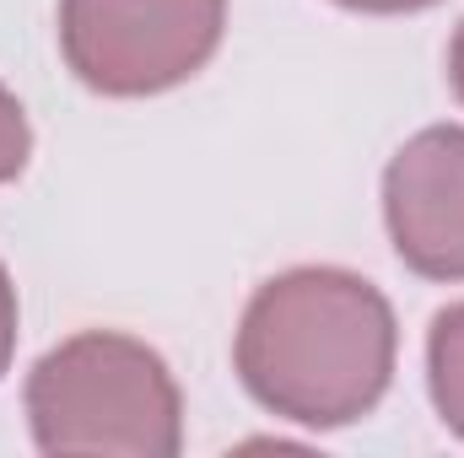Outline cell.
I'll list each match as a JSON object with an SVG mask.
<instances>
[{"mask_svg":"<svg viewBox=\"0 0 464 458\" xmlns=\"http://www.w3.org/2000/svg\"><path fill=\"white\" fill-rule=\"evenodd\" d=\"M394 350V308L372 281L335 264H303L248 297L232 361L270 415L335 432L378 410Z\"/></svg>","mask_w":464,"mask_h":458,"instance_id":"6da1fadb","label":"cell"},{"mask_svg":"<svg viewBox=\"0 0 464 458\" xmlns=\"http://www.w3.org/2000/svg\"><path fill=\"white\" fill-rule=\"evenodd\" d=\"M27 426L54 458H173L184 399L146 340L87 329L27 372Z\"/></svg>","mask_w":464,"mask_h":458,"instance_id":"7a4b0ae2","label":"cell"},{"mask_svg":"<svg viewBox=\"0 0 464 458\" xmlns=\"http://www.w3.org/2000/svg\"><path fill=\"white\" fill-rule=\"evenodd\" d=\"M227 0H60V49L82 87L157 98L222 49Z\"/></svg>","mask_w":464,"mask_h":458,"instance_id":"3957f363","label":"cell"},{"mask_svg":"<svg viewBox=\"0 0 464 458\" xmlns=\"http://www.w3.org/2000/svg\"><path fill=\"white\" fill-rule=\"evenodd\" d=\"M383 227L421 281H464V129L411 135L383 173Z\"/></svg>","mask_w":464,"mask_h":458,"instance_id":"277c9868","label":"cell"},{"mask_svg":"<svg viewBox=\"0 0 464 458\" xmlns=\"http://www.w3.org/2000/svg\"><path fill=\"white\" fill-rule=\"evenodd\" d=\"M427 388L443 426L464 437V302L443 308L427 329Z\"/></svg>","mask_w":464,"mask_h":458,"instance_id":"5b68a950","label":"cell"},{"mask_svg":"<svg viewBox=\"0 0 464 458\" xmlns=\"http://www.w3.org/2000/svg\"><path fill=\"white\" fill-rule=\"evenodd\" d=\"M33 157V129H27V114L22 103L0 87V184H11Z\"/></svg>","mask_w":464,"mask_h":458,"instance_id":"8992f818","label":"cell"},{"mask_svg":"<svg viewBox=\"0 0 464 458\" xmlns=\"http://www.w3.org/2000/svg\"><path fill=\"white\" fill-rule=\"evenodd\" d=\"M11 350H16V286H11V275L0 264V377L11 367Z\"/></svg>","mask_w":464,"mask_h":458,"instance_id":"52a82bcc","label":"cell"},{"mask_svg":"<svg viewBox=\"0 0 464 458\" xmlns=\"http://www.w3.org/2000/svg\"><path fill=\"white\" fill-rule=\"evenodd\" d=\"M346 11H367V16H405V11H427L438 0H335Z\"/></svg>","mask_w":464,"mask_h":458,"instance_id":"ba28073f","label":"cell"},{"mask_svg":"<svg viewBox=\"0 0 464 458\" xmlns=\"http://www.w3.org/2000/svg\"><path fill=\"white\" fill-rule=\"evenodd\" d=\"M449 81H454V98L464 103V22L454 33V43H449Z\"/></svg>","mask_w":464,"mask_h":458,"instance_id":"9c48e42d","label":"cell"}]
</instances>
